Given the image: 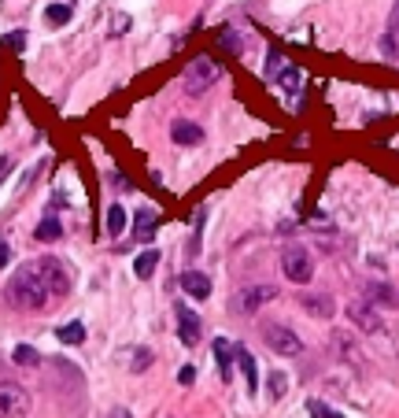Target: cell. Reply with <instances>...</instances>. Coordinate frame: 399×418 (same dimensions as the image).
Segmentation results:
<instances>
[{
  "label": "cell",
  "mask_w": 399,
  "mask_h": 418,
  "mask_svg": "<svg viewBox=\"0 0 399 418\" xmlns=\"http://www.w3.org/2000/svg\"><path fill=\"white\" fill-rule=\"evenodd\" d=\"M8 296H11L15 308H23V311H45V303L52 300L37 263H26L23 270H15L11 281H8Z\"/></svg>",
  "instance_id": "1"
},
{
  "label": "cell",
  "mask_w": 399,
  "mask_h": 418,
  "mask_svg": "<svg viewBox=\"0 0 399 418\" xmlns=\"http://www.w3.org/2000/svg\"><path fill=\"white\" fill-rule=\"evenodd\" d=\"M222 78V63L219 59H211V56H196L189 67H185V78H181V86H185L189 96H200V93H207L214 82Z\"/></svg>",
  "instance_id": "2"
},
{
  "label": "cell",
  "mask_w": 399,
  "mask_h": 418,
  "mask_svg": "<svg viewBox=\"0 0 399 418\" xmlns=\"http://www.w3.org/2000/svg\"><path fill=\"white\" fill-rule=\"evenodd\" d=\"M281 270H285V278L292 285H307L314 278V260L311 252L303 245H285V252H281Z\"/></svg>",
  "instance_id": "3"
},
{
  "label": "cell",
  "mask_w": 399,
  "mask_h": 418,
  "mask_svg": "<svg viewBox=\"0 0 399 418\" xmlns=\"http://www.w3.org/2000/svg\"><path fill=\"white\" fill-rule=\"evenodd\" d=\"M274 296H277L274 285H248V289H241V293L229 300V308H233V315H255L262 303L274 300Z\"/></svg>",
  "instance_id": "4"
},
{
  "label": "cell",
  "mask_w": 399,
  "mask_h": 418,
  "mask_svg": "<svg viewBox=\"0 0 399 418\" xmlns=\"http://www.w3.org/2000/svg\"><path fill=\"white\" fill-rule=\"evenodd\" d=\"M30 411V393L23 385L0 381V418H23Z\"/></svg>",
  "instance_id": "5"
},
{
  "label": "cell",
  "mask_w": 399,
  "mask_h": 418,
  "mask_svg": "<svg viewBox=\"0 0 399 418\" xmlns=\"http://www.w3.org/2000/svg\"><path fill=\"white\" fill-rule=\"evenodd\" d=\"M37 267H41V278H45V285H48V293H52V296H66V293H71V274H66V267L56 260V255L37 260Z\"/></svg>",
  "instance_id": "6"
},
{
  "label": "cell",
  "mask_w": 399,
  "mask_h": 418,
  "mask_svg": "<svg viewBox=\"0 0 399 418\" xmlns=\"http://www.w3.org/2000/svg\"><path fill=\"white\" fill-rule=\"evenodd\" d=\"M262 341L270 344L277 356H299V352H303V341H299V337H296L289 326H266Z\"/></svg>",
  "instance_id": "7"
},
{
  "label": "cell",
  "mask_w": 399,
  "mask_h": 418,
  "mask_svg": "<svg viewBox=\"0 0 399 418\" xmlns=\"http://www.w3.org/2000/svg\"><path fill=\"white\" fill-rule=\"evenodd\" d=\"M174 315H178V337H181V344H200V330H204V326H200V318L185 308V303H174Z\"/></svg>",
  "instance_id": "8"
},
{
  "label": "cell",
  "mask_w": 399,
  "mask_h": 418,
  "mask_svg": "<svg viewBox=\"0 0 399 418\" xmlns=\"http://www.w3.org/2000/svg\"><path fill=\"white\" fill-rule=\"evenodd\" d=\"M347 315H352V323H355V326H362L366 333H377V330H381V318L374 315V303H370V300L352 303V308H347Z\"/></svg>",
  "instance_id": "9"
},
{
  "label": "cell",
  "mask_w": 399,
  "mask_h": 418,
  "mask_svg": "<svg viewBox=\"0 0 399 418\" xmlns=\"http://www.w3.org/2000/svg\"><path fill=\"white\" fill-rule=\"evenodd\" d=\"M181 289H185L192 300H207L211 296V278L204 270H185V274H181Z\"/></svg>",
  "instance_id": "10"
},
{
  "label": "cell",
  "mask_w": 399,
  "mask_h": 418,
  "mask_svg": "<svg viewBox=\"0 0 399 418\" xmlns=\"http://www.w3.org/2000/svg\"><path fill=\"white\" fill-rule=\"evenodd\" d=\"M170 137H174V144H204V126L181 119L170 126Z\"/></svg>",
  "instance_id": "11"
},
{
  "label": "cell",
  "mask_w": 399,
  "mask_h": 418,
  "mask_svg": "<svg viewBox=\"0 0 399 418\" xmlns=\"http://www.w3.org/2000/svg\"><path fill=\"white\" fill-rule=\"evenodd\" d=\"M366 296H370V303H377V308H388V311L399 308V293L392 285H366Z\"/></svg>",
  "instance_id": "12"
},
{
  "label": "cell",
  "mask_w": 399,
  "mask_h": 418,
  "mask_svg": "<svg viewBox=\"0 0 399 418\" xmlns=\"http://www.w3.org/2000/svg\"><path fill=\"white\" fill-rule=\"evenodd\" d=\"M303 311L314 315V318H332L337 303H332L329 296H322V293H311V296H303Z\"/></svg>",
  "instance_id": "13"
},
{
  "label": "cell",
  "mask_w": 399,
  "mask_h": 418,
  "mask_svg": "<svg viewBox=\"0 0 399 418\" xmlns=\"http://www.w3.org/2000/svg\"><path fill=\"white\" fill-rule=\"evenodd\" d=\"M156 267H159V248H144L137 260H133V274H137V278H152Z\"/></svg>",
  "instance_id": "14"
},
{
  "label": "cell",
  "mask_w": 399,
  "mask_h": 418,
  "mask_svg": "<svg viewBox=\"0 0 399 418\" xmlns=\"http://www.w3.org/2000/svg\"><path fill=\"white\" fill-rule=\"evenodd\" d=\"M237 359H241V371H244V381H248V393H255V389H259V371H255V359H252V352L237 348Z\"/></svg>",
  "instance_id": "15"
},
{
  "label": "cell",
  "mask_w": 399,
  "mask_h": 418,
  "mask_svg": "<svg viewBox=\"0 0 399 418\" xmlns=\"http://www.w3.org/2000/svg\"><path fill=\"white\" fill-rule=\"evenodd\" d=\"M156 226H159L156 211H137V219H133V230H137V237H141V240H152Z\"/></svg>",
  "instance_id": "16"
},
{
  "label": "cell",
  "mask_w": 399,
  "mask_h": 418,
  "mask_svg": "<svg viewBox=\"0 0 399 418\" xmlns=\"http://www.w3.org/2000/svg\"><path fill=\"white\" fill-rule=\"evenodd\" d=\"M214 356H219V371H222V378L229 381V374H233V344L226 341V337H219V341H214Z\"/></svg>",
  "instance_id": "17"
},
{
  "label": "cell",
  "mask_w": 399,
  "mask_h": 418,
  "mask_svg": "<svg viewBox=\"0 0 399 418\" xmlns=\"http://www.w3.org/2000/svg\"><path fill=\"white\" fill-rule=\"evenodd\" d=\"M122 230H126V207H122V204H111V207H108V233L119 237Z\"/></svg>",
  "instance_id": "18"
},
{
  "label": "cell",
  "mask_w": 399,
  "mask_h": 418,
  "mask_svg": "<svg viewBox=\"0 0 399 418\" xmlns=\"http://www.w3.org/2000/svg\"><path fill=\"white\" fill-rule=\"evenodd\" d=\"M219 48H222V52L241 56L244 52V37L237 34V30H222V34H219Z\"/></svg>",
  "instance_id": "19"
},
{
  "label": "cell",
  "mask_w": 399,
  "mask_h": 418,
  "mask_svg": "<svg viewBox=\"0 0 399 418\" xmlns=\"http://www.w3.org/2000/svg\"><path fill=\"white\" fill-rule=\"evenodd\" d=\"M56 337L63 344H81V341H86V326H81V323H66L63 330H56Z\"/></svg>",
  "instance_id": "20"
},
{
  "label": "cell",
  "mask_w": 399,
  "mask_h": 418,
  "mask_svg": "<svg viewBox=\"0 0 399 418\" xmlns=\"http://www.w3.org/2000/svg\"><path fill=\"white\" fill-rule=\"evenodd\" d=\"M281 67H285V56H281L277 48H270V56H266V67H262V78H266V82H274V78L281 74Z\"/></svg>",
  "instance_id": "21"
},
{
  "label": "cell",
  "mask_w": 399,
  "mask_h": 418,
  "mask_svg": "<svg viewBox=\"0 0 399 418\" xmlns=\"http://www.w3.org/2000/svg\"><path fill=\"white\" fill-rule=\"evenodd\" d=\"M59 233H63V226H59V219H56V215L41 219V226H37V240H56Z\"/></svg>",
  "instance_id": "22"
},
{
  "label": "cell",
  "mask_w": 399,
  "mask_h": 418,
  "mask_svg": "<svg viewBox=\"0 0 399 418\" xmlns=\"http://www.w3.org/2000/svg\"><path fill=\"white\" fill-rule=\"evenodd\" d=\"M45 19L52 23V26H63V23H71V4H48Z\"/></svg>",
  "instance_id": "23"
},
{
  "label": "cell",
  "mask_w": 399,
  "mask_h": 418,
  "mask_svg": "<svg viewBox=\"0 0 399 418\" xmlns=\"http://www.w3.org/2000/svg\"><path fill=\"white\" fill-rule=\"evenodd\" d=\"M11 359L19 363V366H37V363H41V356H37V352H33L30 344H19V348L11 352Z\"/></svg>",
  "instance_id": "24"
},
{
  "label": "cell",
  "mask_w": 399,
  "mask_h": 418,
  "mask_svg": "<svg viewBox=\"0 0 399 418\" xmlns=\"http://www.w3.org/2000/svg\"><path fill=\"white\" fill-rule=\"evenodd\" d=\"M274 82H281L285 89H296V86H299V67H292V63H285V67H281V74L274 78Z\"/></svg>",
  "instance_id": "25"
},
{
  "label": "cell",
  "mask_w": 399,
  "mask_h": 418,
  "mask_svg": "<svg viewBox=\"0 0 399 418\" xmlns=\"http://www.w3.org/2000/svg\"><path fill=\"white\" fill-rule=\"evenodd\" d=\"M4 48H11V52H23V48H26V34H23V30H11V34L4 37Z\"/></svg>",
  "instance_id": "26"
},
{
  "label": "cell",
  "mask_w": 399,
  "mask_h": 418,
  "mask_svg": "<svg viewBox=\"0 0 399 418\" xmlns=\"http://www.w3.org/2000/svg\"><path fill=\"white\" fill-rule=\"evenodd\" d=\"M285 385H289V381H285V374L274 371V374H270V396H285Z\"/></svg>",
  "instance_id": "27"
},
{
  "label": "cell",
  "mask_w": 399,
  "mask_h": 418,
  "mask_svg": "<svg viewBox=\"0 0 399 418\" xmlns=\"http://www.w3.org/2000/svg\"><path fill=\"white\" fill-rule=\"evenodd\" d=\"M311 414H314V418H340L337 411H329L325 404H318V400H311Z\"/></svg>",
  "instance_id": "28"
},
{
  "label": "cell",
  "mask_w": 399,
  "mask_h": 418,
  "mask_svg": "<svg viewBox=\"0 0 399 418\" xmlns=\"http://www.w3.org/2000/svg\"><path fill=\"white\" fill-rule=\"evenodd\" d=\"M126 26H129V19H126V15H119V19H111V37H119Z\"/></svg>",
  "instance_id": "29"
},
{
  "label": "cell",
  "mask_w": 399,
  "mask_h": 418,
  "mask_svg": "<svg viewBox=\"0 0 399 418\" xmlns=\"http://www.w3.org/2000/svg\"><path fill=\"white\" fill-rule=\"evenodd\" d=\"M178 381H181V385H192V381H196V371H192V366H181V371H178Z\"/></svg>",
  "instance_id": "30"
},
{
  "label": "cell",
  "mask_w": 399,
  "mask_h": 418,
  "mask_svg": "<svg viewBox=\"0 0 399 418\" xmlns=\"http://www.w3.org/2000/svg\"><path fill=\"white\" fill-rule=\"evenodd\" d=\"M11 263V248H8V240H0V270H4Z\"/></svg>",
  "instance_id": "31"
},
{
  "label": "cell",
  "mask_w": 399,
  "mask_h": 418,
  "mask_svg": "<svg viewBox=\"0 0 399 418\" xmlns=\"http://www.w3.org/2000/svg\"><path fill=\"white\" fill-rule=\"evenodd\" d=\"M148 363H152V352H137V363H133V371H144Z\"/></svg>",
  "instance_id": "32"
},
{
  "label": "cell",
  "mask_w": 399,
  "mask_h": 418,
  "mask_svg": "<svg viewBox=\"0 0 399 418\" xmlns=\"http://www.w3.org/2000/svg\"><path fill=\"white\" fill-rule=\"evenodd\" d=\"M8 170H11V159H0V182L8 178Z\"/></svg>",
  "instance_id": "33"
},
{
  "label": "cell",
  "mask_w": 399,
  "mask_h": 418,
  "mask_svg": "<svg viewBox=\"0 0 399 418\" xmlns=\"http://www.w3.org/2000/svg\"><path fill=\"white\" fill-rule=\"evenodd\" d=\"M108 418H129V411H122V407H115V411H111Z\"/></svg>",
  "instance_id": "34"
}]
</instances>
